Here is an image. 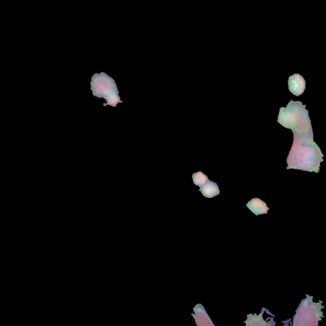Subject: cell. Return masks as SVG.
I'll return each instance as SVG.
<instances>
[{"label": "cell", "instance_id": "6da1fadb", "mask_svg": "<svg viewBox=\"0 0 326 326\" xmlns=\"http://www.w3.org/2000/svg\"><path fill=\"white\" fill-rule=\"evenodd\" d=\"M323 156L313 138L294 136L293 146L287 159V169L318 173Z\"/></svg>", "mask_w": 326, "mask_h": 326}, {"label": "cell", "instance_id": "7a4b0ae2", "mask_svg": "<svg viewBox=\"0 0 326 326\" xmlns=\"http://www.w3.org/2000/svg\"><path fill=\"white\" fill-rule=\"evenodd\" d=\"M306 107L302 102L291 100L286 108H281L278 122L292 130L294 136L313 138L312 122Z\"/></svg>", "mask_w": 326, "mask_h": 326}, {"label": "cell", "instance_id": "3957f363", "mask_svg": "<svg viewBox=\"0 0 326 326\" xmlns=\"http://www.w3.org/2000/svg\"><path fill=\"white\" fill-rule=\"evenodd\" d=\"M90 89L94 97L104 99L107 105L116 107L119 103H122L119 96V90L114 78L109 77L106 73H95L90 82Z\"/></svg>", "mask_w": 326, "mask_h": 326}, {"label": "cell", "instance_id": "277c9868", "mask_svg": "<svg viewBox=\"0 0 326 326\" xmlns=\"http://www.w3.org/2000/svg\"><path fill=\"white\" fill-rule=\"evenodd\" d=\"M322 301L313 302V296L306 295V298L301 301L294 316V326H317L318 322L323 317L322 310L324 306Z\"/></svg>", "mask_w": 326, "mask_h": 326}, {"label": "cell", "instance_id": "5b68a950", "mask_svg": "<svg viewBox=\"0 0 326 326\" xmlns=\"http://www.w3.org/2000/svg\"><path fill=\"white\" fill-rule=\"evenodd\" d=\"M288 85L289 90L296 97L302 95L306 88L305 80L298 73H295L289 77Z\"/></svg>", "mask_w": 326, "mask_h": 326}, {"label": "cell", "instance_id": "8992f818", "mask_svg": "<svg viewBox=\"0 0 326 326\" xmlns=\"http://www.w3.org/2000/svg\"><path fill=\"white\" fill-rule=\"evenodd\" d=\"M193 310L195 313H192V315L198 326H215L202 304L196 305L193 308Z\"/></svg>", "mask_w": 326, "mask_h": 326}, {"label": "cell", "instance_id": "52a82bcc", "mask_svg": "<svg viewBox=\"0 0 326 326\" xmlns=\"http://www.w3.org/2000/svg\"><path fill=\"white\" fill-rule=\"evenodd\" d=\"M268 309L265 308H262L261 313L257 315L254 314H249L247 315V319L245 321L247 326H273L276 324L274 319L266 321L263 318L264 313L266 312Z\"/></svg>", "mask_w": 326, "mask_h": 326}, {"label": "cell", "instance_id": "ba28073f", "mask_svg": "<svg viewBox=\"0 0 326 326\" xmlns=\"http://www.w3.org/2000/svg\"><path fill=\"white\" fill-rule=\"evenodd\" d=\"M246 206L256 215L266 214L269 210L266 203L259 198H253L247 203Z\"/></svg>", "mask_w": 326, "mask_h": 326}, {"label": "cell", "instance_id": "9c48e42d", "mask_svg": "<svg viewBox=\"0 0 326 326\" xmlns=\"http://www.w3.org/2000/svg\"><path fill=\"white\" fill-rule=\"evenodd\" d=\"M200 191L205 197L208 198H214L220 194L219 186L216 183L210 180L200 187Z\"/></svg>", "mask_w": 326, "mask_h": 326}, {"label": "cell", "instance_id": "30bf717a", "mask_svg": "<svg viewBox=\"0 0 326 326\" xmlns=\"http://www.w3.org/2000/svg\"><path fill=\"white\" fill-rule=\"evenodd\" d=\"M192 177L194 183L199 186L200 188L205 184L209 180L207 176L202 171H198V172L193 173Z\"/></svg>", "mask_w": 326, "mask_h": 326}]
</instances>
